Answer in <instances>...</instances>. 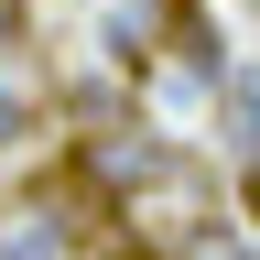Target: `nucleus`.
Wrapping results in <instances>:
<instances>
[{
  "label": "nucleus",
  "instance_id": "f257e3e1",
  "mask_svg": "<svg viewBox=\"0 0 260 260\" xmlns=\"http://www.w3.org/2000/svg\"><path fill=\"white\" fill-rule=\"evenodd\" d=\"M22 141V98H0V152H11Z\"/></svg>",
  "mask_w": 260,
  "mask_h": 260
},
{
  "label": "nucleus",
  "instance_id": "f03ea898",
  "mask_svg": "<svg viewBox=\"0 0 260 260\" xmlns=\"http://www.w3.org/2000/svg\"><path fill=\"white\" fill-rule=\"evenodd\" d=\"M11 22H22V11H11V0H0V44H11Z\"/></svg>",
  "mask_w": 260,
  "mask_h": 260
},
{
  "label": "nucleus",
  "instance_id": "7ed1b4c3",
  "mask_svg": "<svg viewBox=\"0 0 260 260\" xmlns=\"http://www.w3.org/2000/svg\"><path fill=\"white\" fill-rule=\"evenodd\" d=\"M249 206H260V152H249Z\"/></svg>",
  "mask_w": 260,
  "mask_h": 260
}]
</instances>
